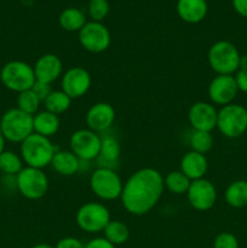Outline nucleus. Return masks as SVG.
Here are the masks:
<instances>
[{
	"instance_id": "obj_12",
	"label": "nucleus",
	"mask_w": 247,
	"mask_h": 248,
	"mask_svg": "<svg viewBox=\"0 0 247 248\" xmlns=\"http://www.w3.org/2000/svg\"><path fill=\"white\" fill-rule=\"evenodd\" d=\"M185 195L189 205L194 210L205 212L216 205L217 189L213 186L212 182L206 178H201L191 182Z\"/></svg>"
},
{
	"instance_id": "obj_10",
	"label": "nucleus",
	"mask_w": 247,
	"mask_h": 248,
	"mask_svg": "<svg viewBox=\"0 0 247 248\" xmlns=\"http://www.w3.org/2000/svg\"><path fill=\"white\" fill-rule=\"evenodd\" d=\"M101 140V136L90 128H80L70 136V152L74 153L80 161L91 162L98 157Z\"/></svg>"
},
{
	"instance_id": "obj_33",
	"label": "nucleus",
	"mask_w": 247,
	"mask_h": 248,
	"mask_svg": "<svg viewBox=\"0 0 247 248\" xmlns=\"http://www.w3.org/2000/svg\"><path fill=\"white\" fill-rule=\"evenodd\" d=\"M55 248H85V244L77 237L67 236L58 240Z\"/></svg>"
},
{
	"instance_id": "obj_21",
	"label": "nucleus",
	"mask_w": 247,
	"mask_h": 248,
	"mask_svg": "<svg viewBox=\"0 0 247 248\" xmlns=\"http://www.w3.org/2000/svg\"><path fill=\"white\" fill-rule=\"evenodd\" d=\"M101 138V150L96 159L98 161V167L114 170V166L119 162L121 155L120 142L118 138L110 135H106Z\"/></svg>"
},
{
	"instance_id": "obj_14",
	"label": "nucleus",
	"mask_w": 247,
	"mask_h": 248,
	"mask_svg": "<svg viewBox=\"0 0 247 248\" xmlns=\"http://www.w3.org/2000/svg\"><path fill=\"white\" fill-rule=\"evenodd\" d=\"M239 93L234 75H217L211 80L207 89L211 103L224 107L234 103Z\"/></svg>"
},
{
	"instance_id": "obj_17",
	"label": "nucleus",
	"mask_w": 247,
	"mask_h": 248,
	"mask_svg": "<svg viewBox=\"0 0 247 248\" xmlns=\"http://www.w3.org/2000/svg\"><path fill=\"white\" fill-rule=\"evenodd\" d=\"M36 81L53 84L63 75V63L55 53H45L33 65Z\"/></svg>"
},
{
	"instance_id": "obj_32",
	"label": "nucleus",
	"mask_w": 247,
	"mask_h": 248,
	"mask_svg": "<svg viewBox=\"0 0 247 248\" xmlns=\"http://www.w3.org/2000/svg\"><path fill=\"white\" fill-rule=\"evenodd\" d=\"M213 248H239V241L232 232H219L213 240Z\"/></svg>"
},
{
	"instance_id": "obj_5",
	"label": "nucleus",
	"mask_w": 247,
	"mask_h": 248,
	"mask_svg": "<svg viewBox=\"0 0 247 248\" xmlns=\"http://www.w3.org/2000/svg\"><path fill=\"white\" fill-rule=\"evenodd\" d=\"M239 50L234 44L227 40H219L213 44L207 53V61L211 69L217 75H232L239 69Z\"/></svg>"
},
{
	"instance_id": "obj_35",
	"label": "nucleus",
	"mask_w": 247,
	"mask_h": 248,
	"mask_svg": "<svg viewBox=\"0 0 247 248\" xmlns=\"http://www.w3.org/2000/svg\"><path fill=\"white\" fill-rule=\"evenodd\" d=\"M239 91L247 93V69H239L234 75Z\"/></svg>"
},
{
	"instance_id": "obj_9",
	"label": "nucleus",
	"mask_w": 247,
	"mask_h": 248,
	"mask_svg": "<svg viewBox=\"0 0 247 248\" xmlns=\"http://www.w3.org/2000/svg\"><path fill=\"white\" fill-rule=\"evenodd\" d=\"M15 181L18 193L28 200H39L47 194L48 178L40 169L23 167L15 177Z\"/></svg>"
},
{
	"instance_id": "obj_34",
	"label": "nucleus",
	"mask_w": 247,
	"mask_h": 248,
	"mask_svg": "<svg viewBox=\"0 0 247 248\" xmlns=\"http://www.w3.org/2000/svg\"><path fill=\"white\" fill-rule=\"evenodd\" d=\"M31 90L35 92L36 96L40 98L41 102L45 101L46 97H47L48 94L51 93V91H52L51 85L44 84V82H40V81H35V84H34V86L31 87Z\"/></svg>"
},
{
	"instance_id": "obj_22",
	"label": "nucleus",
	"mask_w": 247,
	"mask_h": 248,
	"mask_svg": "<svg viewBox=\"0 0 247 248\" xmlns=\"http://www.w3.org/2000/svg\"><path fill=\"white\" fill-rule=\"evenodd\" d=\"M33 127L35 133L50 138L60 131V118H58V115L50 113L47 110L38 111L33 116Z\"/></svg>"
},
{
	"instance_id": "obj_39",
	"label": "nucleus",
	"mask_w": 247,
	"mask_h": 248,
	"mask_svg": "<svg viewBox=\"0 0 247 248\" xmlns=\"http://www.w3.org/2000/svg\"><path fill=\"white\" fill-rule=\"evenodd\" d=\"M5 143H6V140L4 138L2 133L0 132V155L2 154V152H4V150H6L5 149Z\"/></svg>"
},
{
	"instance_id": "obj_7",
	"label": "nucleus",
	"mask_w": 247,
	"mask_h": 248,
	"mask_svg": "<svg viewBox=\"0 0 247 248\" xmlns=\"http://www.w3.org/2000/svg\"><path fill=\"white\" fill-rule=\"evenodd\" d=\"M217 128L224 137L239 138L247 131V109L241 104L232 103L218 110Z\"/></svg>"
},
{
	"instance_id": "obj_2",
	"label": "nucleus",
	"mask_w": 247,
	"mask_h": 248,
	"mask_svg": "<svg viewBox=\"0 0 247 248\" xmlns=\"http://www.w3.org/2000/svg\"><path fill=\"white\" fill-rule=\"evenodd\" d=\"M56 153L55 145L50 138L38 133H31L21 143V157L24 164L34 169H45L51 165Z\"/></svg>"
},
{
	"instance_id": "obj_28",
	"label": "nucleus",
	"mask_w": 247,
	"mask_h": 248,
	"mask_svg": "<svg viewBox=\"0 0 247 248\" xmlns=\"http://www.w3.org/2000/svg\"><path fill=\"white\" fill-rule=\"evenodd\" d=\"M104 239L108 240L114 246L124 245L130 237V230L125 223L120 220H110L103 230Z\"/></svg>"
},
{
	"instance_id": "obj_23",
	"label": "nucleus",
	"mask_w": 247,
	"mask_h": 248,
	"mask_svg": "<svg viewBox=\"0 0 247 248\" xmlns=\"http://www.w3.org/2000/svg\"><path fill=\"white\" fill-rule=\"evenodd\" d=\"M225 202L232 208H242L247 206V181L239 179L227 186L224 193Z\"/></svg>"
},
{
	"instance_id": "obj_3",
	"label": "nucleus",
	"mask_w": 247,
	"mask_h": 248,
	"mask_svg": "<svg viewBox=\"0 0 247 248\" xmlns=\"http://www.w3.org/2000/svg\"><path fill=\"white\" fill-rule=\"evenodd\" d=\"M0 132L7 142L21 144L34 133L33 115H29L18 108L9 109L0 119Z\"/></svg>"
},
{
	"instance_id": "obj_37",
	"label": "nucleus",
	"mask_w": 247,
	"mask_h": 248,
	"mask_svg": "<svg viewBox=\"0 0 247 248\" xmlns=\"http://www.w3.org/2000/svg\"><path fill=\"white\" fill-rule=\"evenodd\" d=\"M232 7L240 16L247 18V0H232Z\"/></svg>"
},
{
	"instance_id": "obj_36",
	"label": "nucleus",
	"mask_w": 247,
	"mask_h": 248,
	"mask_svg": "<svg viewBox=\"0 0 247 248\" xmlns=\"http://www.w3.org/2000/svg\"><path fill=\"white\" fill-rule=\"evenodd\" d=\"M85 248H115V246L104 237H94L85 245Z\"/></svg>"
},
{
	"instance_id": "obj_19",
	"label": "nucleus",
	"mask_w": 247,
	"mask_h": 248,
	"mask_svg": "<svg viewBox=\"0 0 247 248\" xmlns=\"http://www.w3.org/2000/svg\"><path fill=\"white\" fill-rule=\"evenodd\" d=\"M176 9L179 18L190 24L202 21L208 11L206 0H178Z\"/></svg>"
},
{
	"instance_id": "obj_1",
	"label": "nucleus",
	"mask_w": 247,
	"mask_h": 248,
	"mask_svg": "<svg viewBox=\"0 0 247 248\" xmlns=\"http://www.w3.org/2000/svg\"><path fill=\"white\" fill-rule=\"evenodd\" d=\"M164 190V177L157 170L140 169L124 183L121 205L130 215L144 216L157 205Z\"/></svg>"
},
{
	"instance_id": "obj_8",
	"label": "nucleus",
	"mask_w": 247,
	"mask_h": 248,
	"mask_svg": "<svg viewBox=\"0 0 247 248\" xmlns=\"http://www.w3.org/2000/svg\"><path fill=\"white\" fill-rule=\"evenodd\" d=\"M77 224L82 232L89 234L102 232L110 222V212L108 207L101 202H86L80 206L75 215Z\"/></svg>"
},
{
	"instance_id": "obj_25",
	"label": "nucleus",
	"mask_w": 247,
	"mask_h": 248,
	"mask_svg": "<svg viewBox=\"0 0 247 248\" xmlns=\"http://www.w3.org/2000/svg\"><path fill=\"white\" fill-rule=\"evenodd\" d=\"M72 101L73 99L62 90H56V91L52 90L51 93L43 102V104L45 107V110L56 114V115H61L70 108Z\"/></svg>"
},
{
	"instance_id": "obj_31",
	"label": "nucleus",
	"mask_w": 247,
	"mask_h": 248,
	"mask_svg": "<svg viewBox=\"0 0 247 248\" xmlns=\"http://www.w3.org/2000/svg\"><path fill=\"white\" fill-rule=\"evenodd\" d=\"M109 6L108 0H90L89 6H87V11H89V16L91 17V21L94 22H102L109 14Z\"/></svg>"
},
{
	"instance_id": "obj_13",
	"label": "nucleus",
	"mask_w": 247,
	"mask_h": 248,
	"mask_svg": "<svg viewBox=\"0 0 247 248\" xmlns=\"http://www.w3.org/2000/svg\"><path fill=\"white\" fill-rule=\"evenodd\" d=\"M91 84V74L82 67L69 68L61 77V90L72 99L85 96L89 92Z\"/></svg>"
},
{
	"instance_id": "obj_11",
	"label": "nucleus",
	"mask_w": 247,
	"mask_h": 248,
	"mask_svg": "<svg viewBox=\"0 0 247 248\" xmlns=\"http://www.w3.org/2000/svg\"><path fill=\"white\" fill-rule=\"evenodd\" d=\"M82 48L91 53H102L110 46L111 35L102 22L90 21L77 33Z\"/></svg>"
},
{
	"instance_id": "obj_30",
	"label": "nucleus",
	"mask_w": 247,
	"mask_h": 248,
	"mask_svg": "<svg viewBox=\"0 0 247 248\" xmlns=\"http://www.w3.org/2000/svg\"><path fill=\"white\" fill-rule=\"evenodd\" d=\"M189 144H190V148L193 152L205 155L206 153H208L212 149L213 137L211 135V132L193 130L190 138H189Z\"/></svg>"
},
{
	"instance_id": "obj_20",
	"label": "nucleus",
	"mask_w": 247,
	"mask_h": 248,
	"mask_svg": "<svg viewBox=\"0 0 247 248\" xmlns=\"http://www.w3.org/2000/svg\"><path fill=\"white\" fill-rule=\"evenodd\" d=\"M81 161L70 150H56L50 166L60 176L70 177L80 172Z\"/></svg>"
},
{
	"instance_id": "obj_16",
	"label": "nucleus",
	"mask_w": 247,
	"mask_h": 248,
	"mask_svg": "<svg viewBox=\"0 0 247 248\" xmlns=\"http://www.w3.org/2000/svg\"><path fill=\"white\" fill-rule=\"evenodd\" d=\"M115 109L107 102H98L92 104L85 115L87 128L96 133L107 132L115 121Z\"/></svg>"
},
{
	"instance_id": "obj_38",
	"label": "nucleus",
	"mask_w": 247,
	"mask_h": 248,
	"mask_svg": "<svg viewBox=\"0 0 247 248\" xmlns=\"http://www.w3.org/2000/svg\"><path fill=\"white\" fill-rule=\"evenodd\" d=\"M239 69H247V55H244L240 57ZM237 69V70H239Z\"/></svg>"
},
{
	"instance_id": "obj_26",
	"label": "nucleus",
	"mask_w": 247,
	"mask_h": 248,
	"mask_svg": "<svg viewBox=\"0 0 247 248\" xmlns=\"http://www.w3.org/2000/svg\"><path fill=\"white\" fill-rule=\"evenodd\" d=\"M190 184L191 181L181 170L169 172L164 177L165 189H167L170 193L174 194V195H183V194H186Z\"/></svg>"
},
{
	"instance_id": "obj_6",
	"label": "nucleus",
	"mask_w": 247,
	"mask_h": 248,
	"mask_svg": "<svg viewBox=\"0 0 247 248\" xmlns=\"http://www.w3.org/2000/svg\"><path fill=\"white\" fill-rule=\"evenodd\" d=\"M90 188L99 200L113 201L120 199L124 182L115 170L97 167L90 176Z\"/></svg>"
},
{
	"instance_id": "obj_18",
	"label": "nucleus",
	"mask_w": 247,
	"mask_h": 248,
	"mask_svg": "<svg viewBox=\"0 0 247 248\" xmlns=\"http://www.w3.org/2000/svg\"><path fill=\"white\" fill-rule=\"evenodd\" d=\"M179 170L190 179L191 182L196 179L205 178L208 171V161L206 155L190 150L185 153L181 160Z\"/></svg>"
},
{
	"instance_id": "obj_15",
	"label": "nucleus",
	"mask_w": 247,
	"mask_h": 248,
	"mask_svg": "<svg viewBox=\"0 0 247 248\" xmlns=\"http://www.w3.org/2000/svg\"><path fill=\"white\" fill-rule=\"evenodd\" d=\"M218 110L210 102H195L189 108L188 120L193 130L212 132L217 128Z\"/></svg>"
},
{
	"instance_id": "obj_29",
	"label": "nucleus",
	"mask_w": 247,
	"mask_h": 248,
	"mask_svg": "<svg viewBox=\"0 0 247 248\" xmlns=\"http://www.w3.org/2000/svg\"><path fill=\"white\" fill-rule=\"evenodd\" d=\"M17 107L19 110L24 111V113L29 114V115H35L39 111V108H40V104L43 102L40 101L38 96H36L35 92L33 90H27V91L21 92V93H17Z\"/></svg>"
},
{
	"instance_id": "obj_40",
	"label": "nucleus",
	"mask_w": 247,
	"mask_h": 248,
	"mask_svg": "<svg viewBox=\"0 0 247 248\" xmlns=\"http://www.w3.org/2000/svg\"><path fill=\"white\" fill-rule=\"evenodd\" d=\"M31 248H55V246H51L48 244H36L35 246H33Z\"/></svg>"
},
{
	"instance_id": "obj_4",
	"label": "nucleus",
	"mask_w": 247,
	"mask_h": 248,
	"mask_svg": "<svg viewBox=\"0 0 247 248\" xmlns=\"http://www.w3.org/2000/svg\"><path fill=\"white\" fill-rule=\"evenodd\" d=\"M0 80L7 90L16 93L31 90L35 84L34 68L23 61H10L0 70Z\"/></svg>"
},
{
	"instance_id": "obj_27",
	"label": "nucleus",
	"mask_w": 247,
	"mask_h": 248,
	"mask_svg": "<svg viewBox=\"0 0 247 248\" xmlns=\"http://www.w3.org/2000/svg\"><path fill=\"white\" fill-rule=\"evenodd\" d=\"M21 155L12 150H4L0 155V172L7 177H16L23 169Z\"/></svg>"
},
{
	"instance_id": "obj_24",
	"label": "nucleus",
	"mask_w": 247,
	"mask_h": 248,
	"mask_svg": "<svg viewBox=\"0 0 247 248\" xmlns=\"http://www.w3.org/2000/svg\"><path fill=\"white\" fill-rule=\"evenodd\" d=\"M61 28L67 31H81L82 27L87 23L86 16L84 12L77 7H68L61 12L58 17Z\"/></svg>"
}]
</instances>
